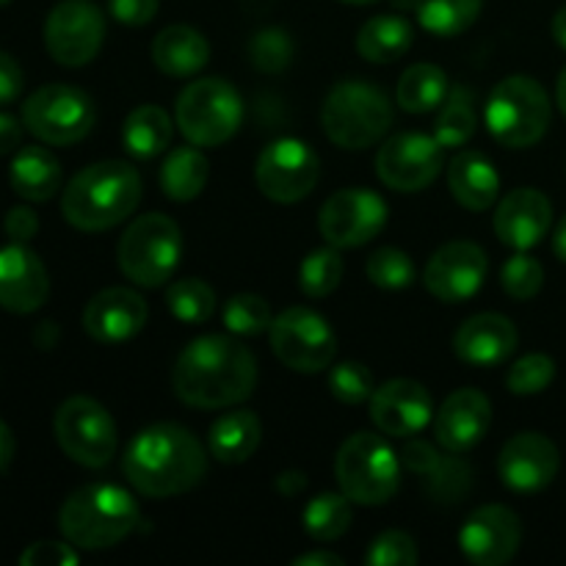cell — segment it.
Instances as JSON below:
<instances>
[{"label": "cell", "mask_w": 566, "mask_h": 566, "mask_svg": "<svg viewBox=\"0 0 566 566\" xmlns=\"http://www.w3.org/2000/svg\"><path fill=\"white\" fill-rule=\"evenodd\" d=\"M542 282H545V269L531 254L517 252L514 258H509L503 263L501 285L514 302H528V298H534L542 291Z\"/></svg>", "instance_id": "cell-43"}, {"label": "cell", "mask_w": 566, "mask_h": 566, "mask_svg": "<svg viewBox=\"0 0 566 566\" xmlns=\"http://www.w3.org/2000/svg\"><path fill=\"white\" fill-rule=\"evenodd\" d=\"M520 542H523L520 517L512 509L497 506V503L475 509L459 531V547L475 566L509 564L517 556Z\"/></svg>", "instance_id": "cell-17"}, {"label": "cell", "mask_w": 566, "mask_h": 566, "mask_svg": "<svg viewBox=\"0 0 566 566\" xmlns=\"http://www.w3.org/2000/svg\"><path fill=\"white\" fill-rule=\"evenodd\" d=\"M365 271H368V280L374 285L385 287V291H403V287H409L415 282L412 258L396 247L376 249L368 258Z\"/></svg>", "instance_id": "cell-41"}, {"label": "cell", "mask_w": 566, "mask_h": 566, "mask_svg": "<svg viewBox=\"0 0 566 566\" xmlns=\"http://www.w3.org/2000/svg\"><path fill=\"white\" fill-rule=\"evenodd\" d=\"M462 453H451L440 457L434 462V468L429 473H423V486L429 492V497L442 506H453V503L464 501L473 486V468H470L464 459H459Z\"/></svg>", "instance_id": "cell-36"}, {"label": "cell", "mask_w": 566, "mask_h": 566, "mask_svg": "<svg viewBox=\"0 0 566 566\" xmlns=\"http://www.w3.org/2000/svg\"><path fill=\"white\" fill-rule=\"evenodd\" d=\"M558 464H562V457H558L556 442L547 440L539 431H523L503 446L497 473L509 490L539 492L553 484Z\"/></svg>", "instance_id": "cell-19"}, {"label": "cell", "mask_w": 566, "mask_h": 566, "mask_svg": "<svg viewBox=\"0 0 566 566\" xmlns=\"http://www.w3.org/2000/svg\"><path fill=\"white\" fill-rule=\"evenodd\" d=\"M343 3H352V6H368V3H374V0H343Z\"/></svg>", "instance_id": "cell-60"}, {"label": "cell", "mask_w": 566, "mask_h": 566, "mask_svg": "<svg viewBox=\"0 0 566 566\" xmlns=\"http://www.w3.org/2000/svg\"><path fill=\"white\" fill-rule=\"evenodd\" d=\"M448 188L462 208L490 210L501 193V177L490 158L481 153H459L448 166Z\"/></svg>", "instance_id": "cell-26"}, {"label": "cell", "mask_w": 566, "mask_h": 566, "mask_svg": "<svg viewBox=\"0 0 566 566\" xmlns=\"http://www.w3.org/2000/svg\"><path fill=\"white\" fill-rule=\"evenodd\" d=\"M484 0H415L420 25L434 36H459L479 20Z\"/></svg>", "instance_id": "cell-34"}, {"label": "cell", "mask_w": 566, "mask_h": 566, "mask_svg": "<svg viewBox=\"0 0 566 566\" xmlns=\"http://www.w3.org/2000/svg\"><path fill=\"white\" fill-rule=\"evenodd\" d=\"M6 235L14 243H28L39 232V219L31 208H11L3 219Z\"/></svg>", "instance_id": "cell-49"}, {"label": "cell", "mask_w": 566, "mask_h": 566, "mask_svg": "<svg viewBox=\"0 0 566 566\" xmlns=\"http://www.w3.org/2000/svg\"><path fill=\"white\" fill-rule=\"evenodd\" d=\"M343 280V258L335 247L315 249L304 258L302 269H298V285L302 293L310 298H324L340 285Z\"/></svg>", "instance_id": "cell-39"}, {"label": "cell", "mask_w": 566, "mask_h": 566, "mask_svg": "<svg viewBox=\"0 0 566 566\" xmlns=\"http://www.w3.org/2000/svg\"><path fill=\"white\" fill-rule=\"evenodd\" d=\"M553 221V205L536 188H517L506 193L495 210V232L506 247L525 252L547 235Z\"/></svg>", "instance_id": "cell-24"}, {"label": "cell", "mask_w": 566, "mask_h": 566, "mask_svg": "<svg viewBox=\"0 0 566 566\" xmlns=\"http://www.w3.org/2000/svg\"><path fill=\"white\" fill-rule=\"evenodd\" d=\"M22 566H72L77 564V553L61 542H36L20 556Z\"/></svg>", "instance_id": "cell-47"}, {"label": "cell", "mask_w": 566, "mask_h": 566, "mask_svg": "<svg viewBox=\"0 0 566 566\" xmlns=\"http://www.w3.org/2000/svg\"><path fill=\"white\" fill-rule=\"evenodd\" d=\"M352 503L346 495H335V492H324V495L313 497L304 506V531L313 536L315 542H335L352 528Z\"/></svg>", "instance_id": "cell-35"}, {"label": "cell", "mask_w": 566, "mask_h": 566, "mask_svg": "<svg viewBox=\"0 0 566 566\" xmlns=\"http://www.w3.org/2000/svg\"><path fill=\"white\" fill-rule=\"evenodd\" d=\"M387 224V202L368 188L332 193L318 216V230L335 249H354L374 241Z\"/></svg>", "instance_id": "cell-15"}, {"label": "cell", "mask_w": 566, "mask_h": 566, "mask_svg": "<svg viewBox=\"0 0 566 566\" xmlns=\"http://www.w3.org/2000/svg\"><path fill=\"white\" fill-rule=\"evenodd\" d=\"M180 227L164 213L138 216L119 241V269L142 287H160L180 263Z\"/></svg>", "instance_id": "cell-9"}, {"label": "cell", "mask_w": 566, "mask_h": 566, "mask_svg": "<svg viewBox=\"0 0 566 566\" xmlns=\"http://www.w3.org/2000/svg\"><path fill=\"white\" fill-rule=\"evenodd\" d=\"M147 324V302L130 287L99 291L83 310V329L103 346L130 340Z\"/></svg>", "instance_id": "cell-21"}, {"label": "cell", "mask_w": 566, "mask_h": 566, "mask_svg": "<svg viewBox=\"0 0 566 566\" xmlns=\"http://www.w3.org/2000/svg\"><path fill=\"white\" fill-rule=\"evenodd\" d=\"M475 133V105L470 88H453L451 97L442 103L434 125V138L442 147H462Z\"/></svg>", "instance_id": "cell-37"}, {"label": "cell", "mask_w": 566, "mask_h": 566, "mask_svg": "<svg viewBox=\"0 0 566 566\" xmlns=\"http://www.w3.org/2000/svg\"><path fill=\"white\" fill-rule=\"evenodd\" d=\"M448 97V77L437 64H415L401 75L396 99L407 114H426L440 108Z\"/></svg>", "instance_id": "cell-33"}, {"label": "cell", "mask_w": 566, "mask_h": 566, "mask_svg": "<svg viewBox=\"0 0 566 566\" xmlns=\"http://www.w3.org/2000/svg\"><path fill=\"white\" fill-rule=\"evenodd\" d=\"M418 558L420 553L412 536L403 531H385L370 542L365 562L368 566H415Z\"/></svg>", "instance_id": "cell-46"}, {"label": "cell", "mask_w": 566, "mask_h": 566, "mask_svg": "<svg viewBox=\"0 0 566 566\" xmlns=\"http://www.w3.org/2000/svg\"><path fill=\"white\" fill-rule=\"evenodd\" d=\"M374 374L363 363H340L329 370V392L340 403L357 407L374 396Z\"/></svg>", "instance_id": "cell-44"}, {"label": "cell", "mask_w": 566, "mask_h": 566, "mask_svg": "<svg viewBox=\"0 0 566 566\" xmlns=\"http://www.w3.org/2000/svg\"><path fill=\"white\" fill-rule=\"evenodd\" d=\"M553 252H556L558 260L566 263V216L562 219V224L556 227V235H553Z\"/></svg>", "instance_id": "cell-57"}, {"label": "cell", "mask_w": 566, "mask_h": 566, "mask_svg": "<svg viewBox=\"0 0 566 566\" xmlns=\"http://www.w3.org/2000/svg\"><path fill=\"white\" fill-rule=\"evenodd\" d=\"M175 396L197 409H224L247 401L258 385L252 352L224 335H205L188 343L171 374Z\"/></svg>", "instance_id": "cell-1"}, {"label": "cell", "mask_w": 566, "mask_h": 566, "mask_svg": "<svg viewBox=\"0 0 566 566\" xmlns=\"http://www.w3.org/2000/svg\"><path fill=\"white\" fill-rule=\"evenodd\" d=\"M415 31L403 17L379 14L370 17L357 33V50L370 64H392L412 48Z\"/></svg>", "instance_id": "cell-30"}, {"label": "cell", "mask_w": 566, "mask_h": 566, "mask_svg": "<svg viewBox=\"0 0 566 566\" xmlns=\"http://www.w3.org/2000/svg\"><path fill=\"white\" fill-rule=\"evenodd\" d=\"M105 17L92 0H64L44 22V48L61 66H83L99 53Z\"/></svg>", "instance_id": "cell-14"}, {"label": "cell", "mask_w": 566, "mask_h": 566, "mask_svg": "<svg viewBox=\"0 0 566 566\" xmlns=\"http://www.w3.org/2000/svg\"><path fill=\"white\" fill-rule=\"evenodd\" d=\"M22 92V70L9 53L0 50V105L14 103Z\"/></svg>", "instance_id": "cell-51"}, {"label": "cell", "mask_w": 566, "mask_h": 566, "mask_svg": "<svg viewBox=\"0 0 566 566\" xmlns=\"http://www.w3.org/2000/svg\"><path fill=\"white\" fill-rule=\"evenodd\" d=\"M55 440L72 462L83 468H105L116 453V423L94 398L75 396L55 412Z\"/></svg>", "instance_id": "cell-11"}, {"label": "cell", "mask_w": 566, "mask_h": 566, "mask_svg": "<svg viewBox=\"0 0 566 566\" xmlns=\"http://www.w3.org/2000/svg\"><path fill=\"white\" fill-rule=\"evenodd\" d=\"M11 188L28 202H48L61 188V164L44 147L17 149L9 169Z\"/></svg>", "instance_id": "cell-28"}, {"label": "cell", "mask_w": 566, "mask_h": 566, "mask_svg": "<svg viewBox=\"0 0 566 566\" xmlns=\"http://www.w3.org/2000/svg\"><path fill=\"white\" fill-rule=\"evenodd\" d=\"M296 566H343V558L335 556V553H304L298 556Z\"/></svg>", "instance_id": "cell-55"}, {"label": "cell", "mask_w": 566, "mask_h": 566, "mask_svg": "<svg viewBox=\"0 0 566 566\" xmlns=\"http://www.w3.org/2000/svg\"><path fill=\"white\" fill-rule=\"evenodd\" d=\"M556 99H558V108L564 111L566 116V70L558 75V86H556Z\"/></svg>", "instance_id": "cell-59"}, {"label": "cell", "mask_w": 566, "mask_h": 566, "mask_svg": "<svg viewBox=\"0 0 566 566\" xmlns=\"http://www.w3.org/2000/svg\"><path fill=\"white\" fill-rule=\"evenodd\" d=\"M484 116L490 133L503 147H534L551 127V97L534 77L512 75L492 88Z\"/></svg>", "instance_id": "cell-6"}, {"label": "cell", "mask_w": 566, "mask_h": 566, "mask_svg": "<svg viewBox=\"0 0 566 566\" xmlns=\"http://www.w3.org/2000/svg\"><path fill=\"white\" fill-rule=\"evenodd\" d=\"M271 307L265 298L254 296V293H241L232 296L224 307V324L232 335L252 337L260 335L271 326Z\"/></svg>", "instance_id": "cell-42"}, {"label": "cell", "mask_w": 566, "mask_h": 566, "mask_svg": "<svg viewBox=\"0 0 566 566\" xmlns=\"http://www.w3.org/2000/svg\"><path fill=\"white\" fill-rule=\"evenodd\" d=\"M434 407L423 385L412 379H392L370 396V420L381 434L412 437L429 426Z\"/></svg>", "instance_id": "cell-20"}, {"label": "cell", "mask_w": 566, "mask_h": 566, "mask_svg": "<svg viewBox=\"0 0 566 566\" xmlns=\"http://www.w3.org/2000/svg\"><path fill=\"white\" fill-rule=\"evenodd\" d=\"M166 304L182 324H205L216 313V293L202 280H180L166 291Z\"/></svg>", "instance_id": "cell-38"}, {"label": "cell", "mask_w": 566, "mask_h": 566, "mask_svg": "<svg viewBox=\"0 0 566 566\" xmlns=\"http://www.w3.org/2000/svg\"><path fill=\"white\" fill-rule=\"evenodd\" d=\"M263 440V426L249 409L227 412L210 426V453L224 464H241L258 451Z\"/></svg>", "instance_id": "cell-29"}, {"label": "cell", "mask_w": 566, "mask_h": 566, "mask_svg": "<svg viewBox=\"0 0 566 566\" xmlns=\"http://www.w3.org/2000/svg\"><path fill=\"white\" fill-rule=\"evenodd\" d=\"M122 144L138 160H149L171 144V119L160 105H142L122 127Z\"/></svg>", "instance_id": "cell-32"}, {"label": "cell", "mask_w": 566, "mask_h": 566, "mask_svg": "<svg viewBox=\"0 0 566 566\" xmlns=\"http://www.w3.org/2000/svg\"><path fill=\"white\" fill-rule=\"evenodd\" d=\"M142 202V177L127 160H99L64 188L61 213L75 230L103 232L122 224Z\"/></svg>", "instance_id": "cell-3"}, {"label": "cell", "mask_w": 566, "mask_h": 566, "mask_svg": "<svg viewBox=\"0 0 566 566\" xmlns=\"http://www.w3.org/2000/svg\"><path fill=\"white\" fill-rule=\"evenodd\" d=\"M138 525V503L116 484H88L72 492L59 512L66 542L83 551L114 547Z\"/></svg>", "instance_id": "cell-4"}, {"label": "cell", "mask_w": 566, "mask_h": 566, "mask_svg": "<svg viewBox=\"0 0 566 566\" xmlns=\"http://www.w3.org/2000/svg\"><path fill=\"white\" fill-rule=\"evenodd\" d=\"M36 346L39 348H53L55 343H59V329H55V324L53 321H44L42 326H39L36 329Z\"/></svg>", "instance_id": "cell-56"}, {"label": "cell", "mask_w": 566, "mask_h": 566, "mask_svg": "<svg viewBox=\"0 0 566 566\" xmlns=\"http://www.w3.org/2000/svg\"><path fill=\"white\" fill-rule=\"evenodd\" d=\"M304 486H307V475L298 473V470H287V473H282L276 479V490L285 492V495H298Z\"/></svg>", "instance_id": "cell-53"}, {"label": "cell", "mask_w": 566, "mask_h": 566, "mask_svg": "<svg viewBox=\"0 0 566 566\" xmlns=\"http://www.w3.org/2000/svg\"><path fill=\"white\" fill-rule=\"evenodd\" d=\"M14 434H11L9 426L0 420V470H6L11 464V459H14Z\"/></svg>", "instance_id": "cell-54"}, {"label": "cell", "mask_w": 566, "mask_h": 566, "mask_svg": "<svg viewBox=\"0 0 566 566\" xmlns=\"http://www.w3.org/2000/svg\"><path fill=\"white\" fill-rule=\"evenodd\" d=\"M553 376H556V363L547 354H528L512 365L506 385L514 396H536L551 385Z\"/></svg>", "instance_id": "cell-45"}, {"label": "cell", "mask_w": 566, "mask_h": 566, "mask_svg": "<svg viewBox=\"0 0 566 566\" xmlns=\"http://www.w3.org/2000/svg\"><path fill=\"white\" fill-rule=\"evenodd\" d=\"M442 144L426 133H398L376 155V171L392 191H423L440 177Z\"/></svg>", "instance_id": "cell-16"}, {"label": "cell", "mask_w": 566, "mask_h": 566, "mask_svg": "<svg viewBox=\"0 0 566 566\" xmlns=\"http://www.w3.org/2000/svg\"><path fill=\"white\" fill-rule=\"evenodd\" d=\"M335 473L343 495L359 506H381L401 484L398 457L379 434L368 431H359L343 442L335 459Z\"/></svg>", "instance_id": "cell-7"}, {"label": "cell", "mask_w": 566, "mask_h": 566, "mask_svg": "<svg viewBox=\"0 0 566 566\" xmlns=\"http://www.w3.org/2000/svg\"><path fill=\"white\" fill-rule=\"evenodd\" d=\"M22 125L44 144L66 147L86 138L94 127V103L86 92L66 83H50L22 105Z\"/></svg>", "instance_id": "cell-10"}, {"label": "cell", "mask_w": 566, "mask_h": 566, "mask_svg": "<svg viewBox=\"0 0 566 566\" xmlns=\"http://www.w3.org/2000/svg\"><path fill=\"white\" fill-rule=\"evenodd\" d=\"M22 147V125L11 114H0V155H11Z\"/></svg>", "instance_id": "cell-52"}, {"label": "cell", "mask_w": 566, "mask_h": 566, "mask_svg": "<svg viewBox=\"0 0 566 566\" xmlns=\"http://www.w3.org/2000/svg\"><path fill=\"white\" fill-rule=\"evenodd\" d=\"M175 116L188 142L197 147H219L241 127V94L224 77H202L182 88Z\"/></svg>", "instance_id": "cell-8"}, {"label": "cell", "mask_w": 566, "mask_h": 566, "mask_svg": "<svg viewBox=\"0 0 566 566\" xmlns=\"http://www.w3.org/2000/svg\"><path fill=\"white\" fill-rule=\"evenodd\" d=\"M125 475L144 497H171L193 490L208 473V457L197 437L177 423L138 431L125 451Z\"/></svg>", "instance_id": "cell-2"}, {"label": "cell", "mask_w": 566, "mask_h": 566, "mask_svg": "<svg viewBox=\"0 0 566 566\" xmlns=\"http://www.w3.org/2000/svg\"><path fill=\"white\" fill-rule=\"evenodd\" d=\"M210 164L197 144L191 147H175L166 155L164 166H160V188L175 202H191L208 186Z\"/></svg>", "instance_id": "cell-31"}, {"label": "cell", "mask_w": 566, "mask_h": 566, "mask_svg": "<svg viewBox=\"0 0 566 566\" xmlns=\"http://www.w3.org/2000/svg\"><path fill=\"white\" fill-rule=\"evenodd\" d=\"M293 39L291 33L282 28H263L249 39V59H252L254 70L265 72V75H280L291 66L293 61Z\"/></svg>", "instance_id": "cell-40"}, {"label": "cell", "mask_w": 566, "mask_h": 566, "mask_svg": "<svg viewBox=\"0 0 566 566\" xmlns=\"http://www.w3.org/2000/svg\"><path fill=\"white\" fill-rule=\"evenodd\" d=\"M108 9L122 25L138 28L158 14V0H108Z\"/></svg>", "instance_id": "cell-48"}, {"label": "cell", "mask_w": 566, "mask_h": 566, "mask_svg": "<svg viewBox=\"0 0 566 566\" xmlns=\"http://www.w3.org/2000/svg\"><path fill=\"white\" fill-rule=\"evenodd\" d=\"M517 348V329L506 315L481 313L464 321L453 335V352L462 363L492 368L506 363Z\"/></svg>", "instance_id": "cell-25"}, {"label": "cell", "mask_w": 566, "mask_h": 566, "mask_svg": "<svg viewBox=\"0 0 566 566\" xmlns=\"http://www.w3.org/2000/svg\"><path fill=\"white\" fill-rule=\"evenodd\" d=\"M553 36H556V42L566 50V6L553 17Z\"/></svg>", "instance_id": "cell-58"}, {"label": "cell", "mask_w": 566, "mask_h": 566, "mask_svg": "<svg viewBox=\"0 0 566 566\" xmlns=\"http://www.w3.org/2000/svg\"><path fill=\"white\" fill-rule=\"evenodd\" d=\"M321 177V160L313 147L298 138H280L260 153L254 180L263 197L293 205L313 193Z\"/></svg>", "instance_id": "cell-13"}, {"label": "cell", "mask_w": 566, "mask_h": 566, "mask_svg": "<svg viewBox=\"0 0 566 566\" xmlns=\"http://www.w3.org/2000/svg\"><path fill=\"white\" fill-rule=\"evenodd\" d=\"M490 398L481 390H475V387H464V390L451 392L442 401L434 420V437L442 451L468 453L470 448H475L484 440L486 429H490Z\"/></svg>", "instance_id": "cell-23"}, {"label": "cell", "mask_w": 566, "mask_h": 566, "mask_svg": "<svg viewBox=\"0 0 566 566\" xmlns=\"http://www.w3.org/2000/svg\"><path fill=\"white\" fill-rule=\"evenodd\" d=\"M321 125L343 149H368L387 136L392 105L381 88L365 81H340L324 99Z\"/></svg>", "instance_id": "cell-5"}, {"label": "cell", "mask_w": 566, "mask_h": 566, "mask_svg": "<svg viewBox=\"0 0 566 566\" xmlns=\"http://www.w3.org/2000/svg\"><path fill=\"white\" fill-rule=\"evenodd\" d=\"M271 348L296 374H318L335 359L337 340L324 315L307 307H291L269 326Z\"/></svg>", "instance_id": "cell-12"}, {"label": "cell", "mask_w": 566, "mask_h": 566, "mask_svg": "<svg viewBox=\"0 0 566 566\" xmlns=\"http://www.w3.org/2000/svg\"><path fill=\"white\" fill-rule=\"evenodd\" d=\"M486 280L484 249L470 241H451L431 254L426 263L423 282L434 298L459 304L473 298Z\"/></svg>", "instance_id": "cell-18"}, {"label": "cell", "mask_w": 566, "mask_h": 566, "mask_svg": "<svg viewBox=\"0 0 566 566\" xmlns=\"http://www.w3.org/2000/svg\"><path fill=\"white\" fill-rule=\"evenodd\" d=\"M6 3H11V0H0V6H6Z\"/></svg>", "instance_id": "cell-61"}, {"label": "cell", "mask_w": 566, "mask_h": 566, "mask_svg": "<svg viewBox=\"0 0 566 566\" xmlns=\"http://www.w3.org/2000/svg\"><path fill=\"white\" fill-rule=\"evenodd\" d=\"M440 457H442V453L437 451V448L431 446V442H426V440L407 442V446H403V451H401V462L407 464V468L412 470V473H418V475L429 473V470L434 468V462Z\"/></svg>", "instance_id": "cell-50"}, {"label": "cell", "mask_w": 566, "mask_h": 566, "mask_svg": "<svg viewBox=\"0 0 566 566\" xmlns=\"http://www.w3.org/2000/svg\"><path fill=\"white\" fill-rule=\"evenodd\" d=\"M48 269L25 243L11 241L0 249V307L28 315L48 302Z\"/></svg>", "instance_id": "cell-22"}, {"label": "cell", "mask_w": 566, "mask_h": 566, "mask_svg": "<svg viewBox=\"0 0 566 566\" xmlns=\"http://www.w3.org/2000/svg\"><path fill=\"white\" fill-rule=\"evenodd\" d=\"M210 44L197 28L169 25L155 36L153 61L164 75L191 77L208 64Z\"/></svg>", "instance_id": "cell-27"}]
</instances>
